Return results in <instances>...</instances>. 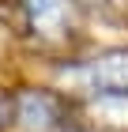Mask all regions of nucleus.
I'll list each match as a JSON object with an SVG mask.
<instances>
[{
  "label": "nucleus",
  "mask_w": 128,
  "mask_h": 132,
  "mask_svg": "<svg viewBox=\"0 0 128 132\" xmlns=\"http://www.w3.org/2000/svg\"><path fill=\"white\" fill-rule=\"evenodd\" d=\"M27 11H30V19H34V27L57 30L60 23L72 15V4L68 0H27Z\"/></svg>",
  "instance_id": "f257e3e1"
}]
</instances>
